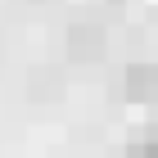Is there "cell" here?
Instances as JSON below:
<instances>
[{
    "label": "cell",
    "mask_w": 158,
    "mask_h": 158,
    "mask_svg": "<svg viewBox=\"0 0 158 158\" xmlns=\"http://www.w3.org/2000/svg\"><path fill=\"white\" fill-rule=\"evenodd\" d=\"M104 50H109V32L99 23H73L68 27V54L77 63H95L104 59Z\"/></svg>",
    "instance_id": "cell-1"
},
{
    "label": "cell",
    "mask_w": 158,
    "mask_h": 158,
    "mask_svg": "<svg viewBox=\"0 0 158 158\" xmlns=\"http://www.w3.org/2000/svg\"><path fill=\"white\" fill-rule=\"evenodd\" d=\"M122 90L131 104H149L158 99V63H131L127 77H122Z\"/></svg>",
    "instance_id": "cell-2"
},
{
    "label": "cell",
    "mask_w": 158,
    "mask_h": 158,
    "mask_svg": "<svg viewBox=\"0 0 158 158\" xmlns=\"http://www.w3.org/2000/svg\"><path fill=\"white\" fill-rule=\"evenodd\" d=\"M27 90H32V99H59L63 81H59V73H54V68H36V73H32V81H27Z\"/></svg>",
    "instance_id": "cell-3"
},
{
    "label": "cell",
    "mask_w": 158,
    "mask_h": 158,
    "mask_svg": "<svg viewBox=\"0 0 158 158\" xmlns=\"http://www.w3.org/2000/svg\"><path fill=\"white\" fill-rule=\"evenodd\" d=\"M127 158H158V135H135L127 145Z\"/></svg>",
    "instance_id": "cell-4"
}]
</instances>
